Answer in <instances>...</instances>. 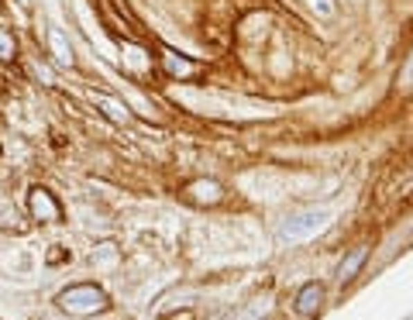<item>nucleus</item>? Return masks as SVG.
Returning <instances> with one entry per match:
<instances>
[{"mask_svg":"<svg viewBox=\"0 0 413 320\" xmlns=\"http://www.w3.org/2000/svg\"><path fill=\"white\" fill-rule=\"evenodd\" d=\"M293 307H297V314H304V317H317L320 307H324V286H320V283H304V286L297 290V296H293Z\"/></svg>","mask_w":413,"mask_h":320,"instance_id":"20e7f679","label":"nucleus"},{"mask_svg":"<svg viewBox=\"0 0 413 320\" xmlns=\"http://www.w3.org/2000/svg\"><path fill=\"white\" fill-rule=\"evenodd\" d=\"M365 258H369V245H358L355 251H348V255L341 258L337 272H334V276H337V283H341V286H344V283H351V279L358 276V269L365 265Z\"/></svg>","mask_w":413,"mask_h":320,"instance_id":"423d86ee","label":"nucleus"},{"mask_svg":"<svg viewBox=\"0 0 413 320\" xmlns=\"http://www.w3.org/2000/svg\"><path fill=\"white\" fill-rule=\"evenodd\" d=\"M55 307L62 314H69V317H97V314H103L110 307V300H107V293H103L100 286L76 283V286H69V290H62L55 296Z\"/></svg>","mask_w":413,"mask_h":320,"instance_id":"f257e3e1","label":"nucleus"},{"mask_svg":"<svg viewBox=\"0 0 413 320\" xmlns=\"http://www.w3.org/2000/svg\"><path fill=\"white\" fill-rule=\"evenodd\" d=\"M94 104L100 107V110H103V114H107V117H110V121H121V124L128 121V110H124V107L117 104V100H110V97H103V94H94Z\"/></svg>","mask_w":413,"mask_h":320,"instance_id":"1a4fd4ad","label":"nucleus"},{"mask_svg":"<svg viewBox=\"0 0 413 320\" xmlns=\"http://www.w3.org/2000/svg\"><path fill=\"white\" fill-rule=\"evenodd\" d=\"M49 48H52V59H55L59 66H73V62H76V59H73V45L66 42V35H62L59 28L49 31Z\"/></svg>","mask_w":413,"mask_h":320,"instance_id":"0eeeda50","label":"nucleus"},{"mask_svg":"<svg viewBox=\"0 0 413 320\" xmlns=\"http://www.w3.org/2000/svg\"><path fill=\"white\" fill-rule=\"evenodd\" d=\"M14 59H17V38H14V31H7L0 24V62H14Z\"/></svg>","mask_w":413,"mask_h":320,"instance_id":"9d476101","label":"nucleus"},{"mask_svg":"<svg viewBox=\"0 0 413 320\" xmlns=\"http://www.w3.org/2000/svg\"><path fill=\"white\" fill-rule=\"evenodd\" d=\"M162 62H166V69H169L173 76H179V80H186V76H193V73H197V66H193V62H186V59H179L176 52H166V55H162Z\"/></svg>","mask_w":413,"mask_h":320,"instance_id":"6e6552de","label":"nucleus"},{"mask_svg":"<svg viewBox=\"0 0 413 320\" xmlns=\"http://www.w3.org/2000/svg\"><path fill=\"white\" fill-rule=\"evenodd\" d=\"M28 211L35 220H42V224H59L62 220V204L55 200V193H49L45 186H35L31 193H28Z\"/></svg>","mask_w":413,"mask_h":320,"instance_id":"7ed1b4c3","label":"nucleus"},{"mask_svg":"<svg viewBox=\"0 0 413 320\" xmlns=\"http://www.w3.org/2000/svg\"><path fill=\"white\" fill-rule=\"evenodd\" d=\"M327 224H331V213L327 211H317V207H313V211H300L279 224V241H290V245L307 241L313 234H320Z\"/></svg>","mask_w":413,"mask_h":320,"instance_id":"f03ea898","label":"nucleus"},{"mask_svg":"<svg viewBox=\"0 0 413 320\" xmlns=\"http://www.w3.org/2000/svg\"><path fill=\"white\" fill-rule=\"evenodd\" d=\"M186 197H190L193 204H200V207H213V204L224 200V186H220L217 179H197V183L186 186Z\"/></svg>","mask_w":413,"mask_h":320,"instance_id":"39448f33","label":"nucleus"}]
</instances>
